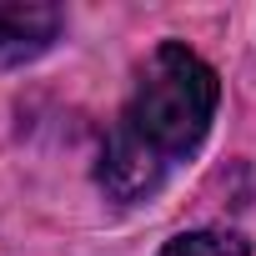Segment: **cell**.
<instances>
[{"instance_id": "1", "label": "cell", "mask_w": 256, "mask_h": 256, "mask_svg": "<svg viewBox=\"0 0 256 256\" xmlns=\"http://www.w3.org/2000/svg\"><path fill=\"white\" fill-rule=\"evenodd\" d=\"M216 70L186 46H156L136 76L120 120L100 151V186L116 201L151 196L176 161H186L216 116Z\"/></svg>"}, {"instance_id": "2", "label": "cell", "mask_w": 256, "mask_h": 256, "mask_svg": "<svg viewBox=\"0 0 256 256\" xmlns=\"http://www.w3.org/2000/svg\"><path fill=\"white\" fill-rule=\"evenodd\" d=\"M60 36V10L46 0H0V66H20L50 50Z\"/></svg>"}, {"instance_id": "3", "label": "cell", "mask_w": 256, "mask_h": 256, "mask_svg": "<svg viewBox=\"0 0 256 256\" xmlns=\"http://www.w3.org/2000/svg\"><path fill=\"white\" fill-rule=\"evenodd\" d=\"M161 256H246V241L231 231H186L161 246Z\"/></svg>"}]
</instances>
